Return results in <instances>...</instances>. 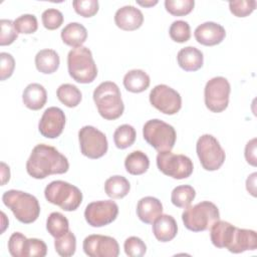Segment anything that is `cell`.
<instances>
[{"label": "cell", "mask_w": 257, "mask_h": 257, "mask_svg": "<svg viewBox=\"0 0 257 257\" xmlns=\"http://www.w3.org/2000/svg\"><path fill=\"white\" fill-rule=\"evenodd\" d=\"M194 36L200 44L205 46H214L224 40L226 31L221 24L208 21L197 26Z\"/></svg>", "instance_id": "cell-17"}, {"label": "cell", "mask_w": 257, "mask_h": 257, "mask_svg": "<svg viewBox=\"0 0 257 257\" xmlns=\"http://www.w3.org/2000/svg\"><path fill=\"white\" fill-rule=\"evenodd\" d=\"M43 26L48 30H54L61 26L63 23V14L55 8H49L43 11L41 15Z\"/></svg>", "instance_id": "cell-38"}, {"label": "cell", "mask_w": 257, "mask_h": 257, "mask_svg": "<svg viewBox=\"0 0 257 257\" xmlns=\"http://www.w3.org/2000/svg\"><path fill=\"white\" fill-rule=\"evenodd\" d=\"M150 167L148 156L142 151H134L128 154L124 160V168L126 172L134 176L145 174Z\"/></svg>", "instance_id": "cell-26"}, {"label": "cell", "mask_w": 257, "mask_h": 257, "mask_svg": "<svg viewBox=\"0 0 257 257\" xmlns=\"http://www.w3.org/2000/svg\"><path fill=\"white\" fill-rule=\"evenodd\" d=\"M196 197L195 189L190 185H181L176 187L171 194L172 203L178 208H187Z\"/></svg>", "instance_id": "cell-30"}, {"label": "cell", "mask_w": 257, "mask_h": 257, "mask_svg": "<svg viewBox=\"0 0 257 257\" xmlns=\"http://www.w3.org/2000/svg\"><path fill=\"white\" fill-rule=\"evenodd\" d=\"M256 176L257 173H253L246 180V189L253 197H256Z\"/></svg>", "instance_id": "cell-45"}, {"label": "cell", "mask_w": 257, "mask_h": 257, "mask_svg": "<svg viewBox=\"0 0 257 257\" xmlns=\"http://www.w3.org/2000/svg\"><path fill=\"white\" fill-rule=\"evenodd\" d=\"M92 97L99 114L104 119H116L124 110L120 90L112 81L101 82L94 89Z\"/></svg>", "instance_id": "cell-3"}, {"label": "cell", "mask_w": 257, "mask_h": 257, "mask_svg": "<svg viewBox=\"0 0 257 257\" xmlns=\"http://www.w3.org/2000/svg\"><path fill=\"white\" fill-rule=\"evenodd\" d=\"M255 0H236L229 2V9L236 17H246L256 8Z\"/></svg>", "instance_id": "cell-37"}, {"label": "cell", "mask_w": 257, "mask_h": 257, "mask_svg": "<svg viewBox=\"0 0 257 257\" xmlns=\"http://www.w3.org/2000/svg\"><path fill=\"white\" fill-rule=\"evenodd\" d=\"M1 179H2L1 180V185L2 186H4L10 180V169L3 162H1Z\"/></svg>", "instance_id": "cell-46"}, {"label": "cell", "mask_w": 257, "mask_h": 257, "mask_svg": "<svg viewBox=\"0 0 257 257\" xmlns=\"http://www.w3.org/2000/svg\"><path fill=\"white\" fill-rule=\"evenodd\" d=\"M27 238L20 232L13 233L8 241V250L13 257H24Z\"/></svg>", "instance_id": "cell-42"}, {"label": "cell", "mask_w": 257, "mask_h": 257, "mask_svg": "<svg viewBox=\"0 0 257 257\" xmlns=\"http://www.w3.org/2000/svg\"><path fill=\"white\" fill-rule=\"evenodd\" d=\"M137 133L134 126L131 124H121L119 125L113 134V142L117 149L124 150L131 147L136 141Z\"/></svg>", "instance_id": "cell-31"}, {"label": "cell", "mask_w": 257, "mask_h": 257, "mask_svg": "<svg viewBox=\"0 0 257 257\" xmlns=\"http://www.w3.org/2000/svg\"><path fill=\"white\" fill-rule=\"evenodd\" d=\"M157 166L164 175L177 180L190 177L194 170L193 162L189 157L182 154H174L171 151L158 154Z\"/></svg>", "instance_id": "cell-10"}, {"label": "cell", "mask_w": 257, "mask_h": 257, "mask_svg": "<svg viewBox=\"0 0 257 257\" xmlns=\"http://www.w3.org/2000/svg\"><path fill=\"white\" fill-rule=\"evenodd\" d=\"M56 96L67 107L77 106L82 99L81 91L70 83L61 84L56 90Z\"/></svg>", "instance_id": "cell-28"}, {"label": "cell", "mask_w": 257, "mask_h": 257, "mask_svg": "<svg viewBox=\"0 0 257 257\" xmlns=\"http://www.w3.org/2000/svg\"><path fill=\"white\" fill-rule=\"evenodd\" d=\"M118 214V206L111 200L89 203L84 210L85 221L91 227H103L112 223Z\"/></svg>", "instance_id": "cell-14"}, {"label": "cell", "mask_w": 257, "mask_h": 257, "mask_svg": "<svg viewBox=\"0 0 257 257\" xmlns=\"http://www.w3.org/2000/svg\"><path fill=\"white\" fill-rule=\"evenodd\" d=\"M0 59H1L0 78L1 80H5L12 75L15 68V60L13 56L8 52H1Z\"/></svg>", "instance_id": "cell-43"}, {"label": "cell", "mask_w": 257, "mask_h": 257, "mask_svg": "<svg viewBox=\"0 0 257 257\" xmlns=\"http://www.w3.org/2000/svg\"><path fill=\"white\" fill-rule=\"evenodd\" d=\"M82 248L89 257H117L119 254L117 241L105 235L92 234L85 237Z\"/></svg>", "instance_id": "cell-15"}, {"label": "cell", "mask_w": 257, "mask_h": 257, "mask_svg": "<svg viewBox=\"0 0 257 257\" xmlns=\"http://www.w3.org/2000/svg\"><path fill=\"white\" fill-rule=\"evenodd\" d=\"M46 229L52 237L57 238L69 231V223L67 218L61 213L52 212L47 218Z\"/></svg>", "instance_id": "cell-29"}, {"label": "cell", "mask_w": 257, "mask_h": 257, "mask_svg": "<svg viewBox=\"0 0 257 257\" xmlns=\"http://www.w3.org/2000/svg\"><path fill=\"white\" fill-rule=\"evenodd\" d=\"M195 6L194 0H166V10L174 16H185L189 14Z\"/></svg>", "instance_id": "cell-34"}, {"label": "cell", "mask_w": 257, "mask_h": 257, "mask_svg": "<svg viewBox=\"0 0 257 257\" xmlns=\"http://www.w3.org/2000/svg\"><path fill=\"white\" fill-rule=\"evenodd\" d=\"M63 43L71 47H80L87 38L86 28L78 22H70L61 30L60 33Z\"/></svg>", "instance_id": "cell-23"}, {"label": "cell", "mask_w": 257, "mask_h": 257, "mask_svg": "<svg viewBox=\"0 0 257 257\" xmlns=\"http://www.w3.org/2000/svg\"><path fill=\"white\" fill-rule=\"evenodd\" d=\"M163 213V205L161 201L155 197H144L137 205V215L139 219L146 224L153 222Z\"/></svg>", "instance_id": "cell-19"}, {"label": "cell", "mask_w": 257, "mask_h": 257, "mask_svg": "<svg viewBox=\"0 0 257 257\" xmlns=\"http://www.w3.org/2000/svg\"><path fill=\"white\" fill-rule=\"evenodd\" d=\"M115 25L125 31L139 29L144 22L142 11L132 5H125L116 10L114 14Z\"/></svg>", "instance_id": "cell-18"}, {"label": "cell", "mask_w": 257, "mask_h": 257, "mask_svg": "<svg viewBox=\"0 0 257 257\" xmlns=\"http://www.w3.org/2000/svg\"><path fill=\"white\" fill-rule=\"evenodd\" d=\"M143 136L145 141L159 153L171 151L177 139L174 126L158 118L150 119L144 124Z\"/></svg>", "instance_id": "cell-8"}, {"label": "cell", "mask_w": 257, "mask_h": 257, "mask_svg": "<svg viewBox=\"0 0 257 257\" xmlns=\"http://www.w3.org/2000/svg\"><path fill=\"white\" fill-rule=\"evenodd\" d=\"M60 59L53 49H42L35 55V66L38 71L44 74L55 72L59 67Z\"/></svg>", "instance_id": "cell-25"}, {"label": "cell", "mask_w": 257, "mask_h": 257, "mask_svg": "<svg viewBox=\"0 0 257 257\" xmlns=\"http://www.w3.org/2000/svg\"><path fill=\"white\" fill-rule=\"evenodd\" d=\"M123 249L130 257H142L147 252V246L145 242L136 236L128 237L123 243Z\"/></svg>", "instance_id": "cell-39"}, {"label": "cell", "mask_w": 257, "mask_h": 257, "mask_svg": "<svg viewBox=\"0 0 257 257\" xmlns=\"http://www.w3.org/2000/svg\"><path fill=\"white\" fill-rule=\"evenodd\" d=\"M182 220L188 230L202 232L209 230L215 222L220 220V213L214 203L203 201L185 208L182 214Z\"/></svg>", "instance_id": "cell-6"}, {"label": "cell", "mask_w": 257, "mask_h": 257, "mask_svg": "<svg viewBox=\"0 0 257 257\" xmlns=\"http://www.w3.org/2000/svg\"><path fill=\"white\" fill-rule=\"evenodd\" d=\"M153 233L160 242H169L173 240L178 233V225L171 215H160L153 222Z\"/></svg>", "instance_id": "cell-20"}, {"label": "cell", "mask_w": 257, "mask_h": 257, "mask_svg": "<svg viewBox=\"0 0 257 257\" xmlns=\"http://www.w3.org/2000/svg\"><path fill=\"white\" fill-rule=\"evenodd\" d=\"M196 151L200 163L206 171L212 172L220 169L226 159V154L218 140L209 134L198 139Z\"/></svg>", "instance_id": "cell-9"}, {"label": "cell", "mask_w": 257, "mask_h": 257, "mask_svg": "<svg viewBox=\"0 0 257 257\" xmlns=\"http://www.w3.org/2000/svg\"><path fill=\"white\" fill-rule=\"evenodd\" d=\"M14 26L18 33H34L38 28L37 18L33 14H23L14 20Z\"/></svg>", "instance_id": "cell-35"}, {"label": "cell", "mask_w": 257, "mask_h": 257, "mask_svg": "<svg viewBox=\"0 0 257 257\" xmlns=\"http://www.w3.org/2000/svg\"><path fill=\"white\" fill-rule=\"evenodd\" d=\"M231 86L227 78L216 76L207 81L204 89L205 104L212 112H222L229 103Z\"/></svg>", "instance_id": "cell-11"}, {"label": "cell", "mask_w": 257, "mask_h": 257, "mask_svg": "<svg viewBox=\"0 0 257 257\" xmlns=\"http://www.w3.org/2000/svg\"><path fill=\"white\" fill-rule=\"evenodd\" d=\"M47 254V246L37 238H30L26 240L24 257H44Z\"/></svg>", "instance_id": "cell-41"}, {"label": "cell", "mask_w": 257, "mask_h": 257, "mask_svg": "<svg viewBox=\"0 0 257 257\" xmlns=\"http://www.w3.org/2000/svg\"><path fill=\"white\" fill-rule=\"evenodd\" d=\"M210 230L212 244L217 248H227L235 254L257 248V235L254 230L241 229L221 220L215 222Z\"/></svg>", "instance_id": "cell-1"}, {"label": "cell", "mask_w": 257, "mask_h": 257, "mask_svg": "<svg viewBox=\"0 0 257 257\" xmlns=\"http://www.w3.org/2000/svg\"><path fill=\"white\" fill-rule=\"evenodd\" d=\"M151 104L165 114H175L182 107V97L174 88L166 84L156 85L150 92Z\"/></svg>", "instance_id": "cell-13"}, {"label": "cell", "mask_w": 257, "mask_h": 257, "mask_svg": "<svg viewBox=\"0 0 257 257\" xmlns=\"http://www.w3.org/2000/svg\"><path fill=\"white\" fill-rule=\"evenodd\" d=\"M65 125V114L63 110L56 106L46 108L39 120L38 131L47 139H56L59 137Z\"/></svg>", "instance_id": "cell-16"}, {"label": "cell", "mask_w": 257, "mask_h": 257, "mask_svg": "<svg viewBox=\"0 0 257 257\" xmlns=\"http://www.w3.org/2000/svg\"><path fill=\"white\" fill-rule=\"evenodd\" d=\"M80 152L83 156L95 160L103 157L108 149L105 135L92 125H84L78 132Z\"/></svg>", "instance_id": "cell-12"}, {"label": "cell", "mask_w": 257, "mask_h": 257, "mask_svg": "<svg viewBox=\"0 0 257 257\" xmlns=\"http://www.w3.org/2000/svg\"><path fill=\"white\" fill-rule=\"evenodd\" d=\"M54 248L58 255L62 257H70L75 253L76 238L71 231L66 232L64 235L55 238Z\"/></svg>", "instance_id": "cell-32"}, {"label": "cell", "mask_w": 257, "mask_h": 257, "mask_svg": "<svg viewBox=\"0 0 257 257\" xmlns=\"http://www.w3.org/2000/svg\"><path fill=\"white\" fill-rule=\"evenodd\" d=\"M72 6L75 12L82 17L94 16L99 8L97 0H75L72 2Z\"/></svg>", "instance_id": "cell-40"}, {"label": "cell", "mask_w": 257, "mask_h": 257, "mask_svg": "<svg viewBox=\"0 0 257 257\" xmlns=\"http://www.w3.org/2000/svg\"><path fill=\"white\" fill-rule=\"evenodd\" d=\"M69 163L54 147L39 144L35 146L26 162V171L34 179H45L54 174H64Z\"/></svg>", "instance_id": "cell-2"}, {"label": "cell", "mask_w": 257, "mask_h": 257, "mask_svg": "<svg viewBox=\"0 0 257 257\" xmlns=\"http://www.w3.org/2000/svg\"><path fill=\"white\" fill-rule=\"evenodd\" d=\"M0 45H10L18 37V32L15 29L14 21L10 19H1L0 20Z\"/></svg>", "instance_id": "cell-36"}, {"label": "cell", "mask_w": 257, "mask_h": 257, "mask_svg": "<svg viewBox=\"0 0 257 257\" xmlns=\"http://www.w3.org/2000/svg\"><path fill=\"white\" fill-rule=\"evenodd\" d=\"M137 3L144 7H151V6L158 4V1L157 0H155V1H137Z\"/></svg>", "instance_id": "cell-47"}, {"label": "cell", "mask_w": 257, "mask_h": 257, "mask_svg": "<svg viewBox=\"0 0 257 257\" xmlns=\"http://www.w3.org/2000/svg\"><path fill=\"white\" fill-rule=\"evenodd\" d=\"M179 66L185 71H197L203 66V52L194 46L182 48L177 54Z\"/></svg>", "instance_id": "cell-22"}, {"label": "cell", "mask_w": 257, "mask_h": 257, "mask_svg": "<svg viewBox=\"0 0 257 257\" xmlns=\"http://www.w3.org/2000/svg\"><path fill=\"white\" fill-rule=\"evenodd\" d=\"M2 201L21 223H33L39 217L40 206L38 200L31 194L19 190H9L3 194Z\"/></svg>", "instance_id": "cell-4"}, {"label": "cell", "mask_w": 257, "mask_h": 257, "mask_svg": "<svg viewBox=\"0 0 257 257\" xmlns=\"http://www.w3.org/2000/svg\"><path fill=\"white\" fill-rule=\"evenodd\" d=\"M150 76L142 69H132L123 76V86L134 93L145 91L150 86Z\"/></svg>", "instance_id": "cell-24"}, {"label": "cell", "mask_w": 257, "mask_h": 257, "mask_svg": "<svg viewBox=\"0 0 257 257\" xmlns=\"http://www.w3.org/2000/svg\"><path fill=\"white\" fill-rule=\"evenodd\" d=\"M245 159L248 164L256 166V139L249 141L245 147Z\"/></svg>", "instance_id": "cell-44"}, {"label": "cell", "mask_w": 257, "mask_h": 257, "mask_svg": "<svg viewBox=\"0 0 257 257\" xmlns=\"http://www.w3.org/2000/svg\"><path fill=\"white\" fill-rule=\"evenodd\" d=\"M69 75L79 83H90L97 76V67L89 48L80 46L71 49L67 55Z\"/></svg>", "instance_id": "cell-5"}, {"label": "cell", "mask_w": 257, "mask_h": 257, "mask_svg": "<svg viewBox=\"0 0 257 257\" xmlns=\"http://www.w3.org/2000/svg\"><path fill=\"white\" fill-rule=\"evenodd\" d=\"M45 199L62 210L75 211L82 202V193L74 185L57 180L49 183L44 190Z\"/></svg>", "instance_id": "cell-7"}, {"label": "cell", "mask_w": 257, "mask_h": 257, "mask_svg": "<svg viewBox=\"0 0 257 257\" xmlns=\"http://www.w3.org/2000/svg\"><path fill=\"white\" fill-rule=\"evenodd\" d=\"M169 34L172 40L178 43H184L191 37V28L188 22L184 20L174 21L169 29Z\"/></svg>", "instance_id": "cell-33"}, {"label": "cell", "mask_w": 257, "mask_h": 257, "mask_svg": "<svg viewBox=\"0 0 257 257\" xmlns=\"http://www.w3.org/2000/svg\"><path fill=\"white\" fill-rule=\"evenodd\" d=\"M22 100L27 108L38 110L42 108L47 101L46 89L40 83H30L23 90Z\"/></svg>", "instance_id": "cell-21"}, {"label": "cell", "mask_w": 257, "mask_h": 257, "mask_svg": "<svg viewBox=\"0 0 257 257\" xmlns=\"http://www.w3.org/2000/svg\"><path fill=\"white\" fill-rule=\"evenodd\" d=\"M1 215H2V220H3V221H2V225H3V226H2V229H1V233H3V232L5 231V229H6V227H7L8 224H5V223H4V220H6V216H5L4 212H1Z\"/></svg>", "instance_id": "cell-48"}, {"label": "cell", "mask_w": 257, "mask_h": 257, "mask_svg": "<svg viewBox=\"0 0 257 257\" xmlns=\"http://www.w3.org/2000/svg\"><path fill=\"white\" fill-rule=\"evenodd\" d=\"M131 189L130 182L123 176L109 177L104 183V191L109 198L121 199L125 197Z\"/></svg>", "instance_id": "cell-27"}]
</instances>
